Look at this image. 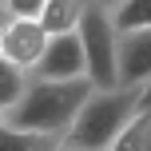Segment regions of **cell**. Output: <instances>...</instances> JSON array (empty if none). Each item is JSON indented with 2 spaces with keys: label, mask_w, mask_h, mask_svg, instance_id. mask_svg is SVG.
<instances>
[{
  "label": "cell",
  "mask_w": 151,
  "mask_h": 151,
  "mask_svg": "<svg viewBox=\"0 0 151 151\" xmlns=\"http://www.w3.org/2000/svg\"><path fill=\"white\" fill-rule=\"evenodd\" d=\"M80 40L88 52V80L99 91L119 88V28L111 20V8L88 0V12L80 20Z\"/></svg>",
  "instance_id": "obj_3"
},
{
  "label": "cell",
  "mask_w": 151,
  "mask_h": 151,
  "mask_svg": "<svg viewBox=\"0 0 151 151\" xmlns=\"http://www.w3.org/2000/svg\"><path fill=\"white\" fill-rule=\"evenodd\" d=\"M91 91H96L91 80H32L24 99L16 104V111H8L0 123H8L16 131L68 139V131L76 127L83 104L91 99Z\"/></svg>",
  "instance_id": "obj_1"
},
{
  "label": "cell",
  "mask_w": 151,
  "mask_h": 151,
  "mask_svg": "<svg viewBox=\"0 0 151 151\" xmlns=\"http://www.w3.org/2000/svg\"><path fill=\"white\" fill-rule=\"evenodd\" d=\"M28 83H32V72L16 68L12 60H4V56H0V119H4L8 111H16V104L24 99Z\"/></svg>",
  "instance_id": "obj_8"
},
{
  "label": "cell",
  "mask_w": 151,
  "mask_h": 151,
  "mask_svg": "<svg viewBox=\"0 0 151 151\" xmlns=\"http://www.w3.org/2000/svg\"><path fill=\"white\" fill-rule=\"evenodd\" d=\"M119 32H135V28H151V0H123L111 12Z\"/></svg>",
  "instance_id": "obj_10"
},
{
  "label": "cell",
  "mask_w": 151,
  "mask_h": 151,
  "mask_svg": "<svg viewBox=\"0 0 151 151\" xmlns=\"http://www.w3.org/2000/svg\"><path fill=\"white\" fill-rule=\"evenodd\" d=\"M60 151H88V147H76V143H68V139H64V143H60Z\"/></svg>",
  "instance_id": "obj_15"
},
{
  "label": "cell",
  "mask_w": 151,
  "mask_h": 151,
  "mask_svg": "<svg viewBox=\"0 0 151 151\" xmlns=\"http://www.w3.org/2000/svg\"><path fill=\"white\" fill-rule=\"evenodd\" d=\"M32 80H88V52H83L80 32L48 40V52L36 64Z\"/></svg>",
  "instance_id": "obj_5"
},
{
  "label": "cell",
  "mask_w": 151,
  "mask_h": 151,
  "mask_svg": "<svg viewBox=\"0 0 151 151\" xmlns=\"http://www.w3.org/2000/svg\"><path fill=\"white\" fill-rule=\"evenodd\" d=\"M8 20H12V12H8V8H4V4H0V28H4V24H8Z\"/></svg>",
  "instance_id": "obj_14"
},
{
  "label": "cell",
  "mask_w": 151,
  "mask_h": 151,
  "mask_svg": "<svg viewBox=\"0 0 151 151\" xmlns=\"http://www.w3.org/2000/svg\"><path fill=\"white\" fill-rule=\"evenodd\" d=\"M147 131H151V115H147V111H139V115H135V123H131V127L111 143V151H143V147H147Z\"/></svg>",
  "instance_id": "obj_11"
},
{
  "label": "cell",
  "mask_w": 151,
  "mask_h": 151,
  "mask_svg": "<svg viewBox=\"0 0 151 151\" xmlns=\"http://www.w3.org/2000/svg\"><path fill=\"white\" fill-rule=\"evenodd\" d=\"M151 83V28L119 32V88Z\"/></svg>",
  "instance_id": "obj_6"
},
{
  "label": "cell",
  "mask_w": 151,
  "mask_h": 151,
  "mask_svg": "<svg viewBox=\"0 0 151 151\" xmlns=\"http://www.w3.org/2000/svg\"><path fill=\"white\" fill-rule=\"evenodd\" d=\"M139 96L143 88H111V91H91L83 104L76 127L68 131V143L88 147V151H111V143L135 123L139 115Z\"/></svg>",
  "instance_id": "obj_2"
},
{
  "label": "cell",
  "mask_w": 151,
  "mask_h": 151,
  "mask_svg": "<svg viewBox=\"0 0 151 151\" xmlns=\"http://www.w3.org/2000/svg\"><path fill=\"white\" fill-rule=\"evenodd\" d=\"M139 111H147V115H151V83L143 88V96H139Z\"/></svg>",
  "instance_id": "obj_13"
},
{
  "label": "cell",
  "mask_w": 151,
  "mask_h": 151,
  "mask_svg": "<svg viewBox=\"0 0 151 151\" xmlns=\"http://www.w3.org/2000/svg\"><path fill=\"white\" fill-rule=\"evenodd\" d=\"M0 4H4V0H0Z\"/></svg>",
  "instance_id": "obj_18"
},
{
  "label": "cell",
  "mask_w": 151,
  "mask_h": 151,
  "mask_svg": "<svg viewBox=\"0 0 151 151\" xmlns=\"http://www.w3.org/2000/svg\"><path fill=\"white\" fill-rule=\"evenodd\" d=\"M64 139L56 135H36V131H16L0 123V151H60Z\"/></svg>",
  "instance_id": "obj_9"
},
{
  "label": "cell",
  "mask_w": 151,
  "mask_h": 151,
  "mask_svg": "<svg viewBox=\"0 0 151 151\" xmlns=\"http://www.w3.org/2000/svg\"><path fill=\"white\" fill-rule=\"evenodd\" d=\"M44 4H48V0H4V8L12 16H28V20H40Z\"/></svg>",
  "instance_id": "obj_12"
},
{
  "label": "cell",
  "mask_w": 151,
  "mask_h": 151,
  "mask_svg": "<svg viewBox=\"0 0 151 151\" xmlns=\"http://www.w3.org/2000/svg\"><path fill=\"white\" fill-rule=\"evenodd\" d=\"M83 12H88V0H48L40 12V24L48 36H72V32H80Z\"/></svg>",
  "instance_id": "obj_7"
},
{
  "label": "cell",
  "mask_w": 151,
  "mask_h": 151,
  "mask_svg": "<svg viewBox=\"0 0 151 151\" xmlns=\"http://www.w3.org/2000/svg\"><path fill=\"white\" fill-rule=\"evenodd\" d=\"M99 4H104V8H111V12H115V8H119L123 0H99Z\"/></svg>",
  "instance_id": "obj_16"
},
{
  "label": "cell",
  "mask_w": 151,
  "mask_h": 151,
  "mask_svg": "<svg viewBox=\"0 0 151 151\" xmlns=\"http://www.w3.org/2000/svg\"><path fill=\"white\" fill-rule=\"evenodd\" d=\"M143 151H151V131H147V147H143Z\"/></svg>",
  "instance_id": "obj_17"
},
{
  "label": "cell",
  "mask_w": 151,
  "mask_h": 151,
  "mask_svg": "<svg viewBox=\"0 0 151 151\" xmlns=\"http://www.w3.org/2000/svg\"><path fill=\"white\" fill-rule=\"evenodd\" d=\"M48 32L40 20H28V16H12V20L0 28V56L4 60H12L16 68L24 72H36V64L44 60L48 52Z\"/></svg>",
  "instance_id": "obj_4"
}]
</instances>
